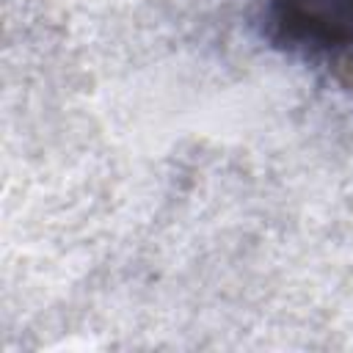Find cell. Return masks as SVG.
Instances as JSON below:
<instances>
[{"label": "cell", "instance_id": "6da1fadb", "mask_svg": "<svg viewBox=\"0 0 353 353\" xmlns=\"http://www.w3.org/2000/svg\"><path fill=\"white\" fill-rule=\"evenodd\" d=\"M262 22L276 50L353 80V0H268Z\"/></svg>", "mask_w": 353, "mask_h": 353}]
</instances>
